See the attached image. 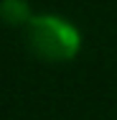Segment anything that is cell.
<instances>
[{"instance_id": "cell-1", "label": "cell", "mask_w": 117, "mask_h": 120, "mask_svg": "<svg viewBox=\"0 0 117 120\" xmlns=\"http://www.w3.org/2000/svg\"><path fill=\"white\" fill-rule=\"evenodd\" d=\"M25 41L43 61H69L82 49L76 26L61 15H33L25 26Z\"/></svg>"}, {"instance_id": "cell-2", "label": "cell", "mask_w": 117, "mask_h": 120, "mask_svg": "<svg viewBox=\"0 0 117 120\" xmlns=\"http://www.w3.org/2000/svg\"><path fill=\"white\" fill-rule=\"evenodd\" d=\"M33 18L28 0H0V21L13 28H25Z\"/></svg>"}]
</instances>
